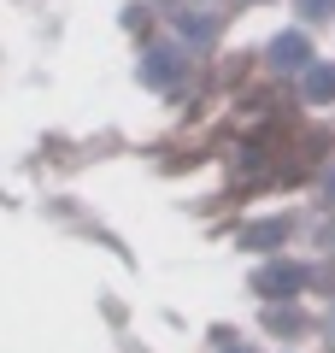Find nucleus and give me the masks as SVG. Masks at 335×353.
Segmentation results:
<instances>
[{
    "instance_id": "f03ea898",
    "label": "nucleus",
    "mask_w": 335,
    "mask_h": 353,
    "mask_svg": "<svg viewBox=\"0 0 335 353\" xmlns=\"http://www.w3.org/2000/svg\"><path fill=\"white\" fill-rule=\"evenodd\" d=\"M306 94H312V101H329V94H335V71H329V65H318V71L306 77Z\"/></svg>"
},
{
    "instance_id": "7ed1b4c3",
    "label": "nucleus",
    "mask_w": 335,
    "mask_h": 353,
    "mask_svg": "<svg viewBox=\"0 0 335 353\" xmlns=\"http://www.w3.org/2000/svg\"><path fill=\"white\" fill-rule=\"evenodd\" d=\"M259 289H300V271H265V277H259Z\"/></svg>"
},
{
    "instance_id": "f257e3e1",
    "label": "nucleus",
    "mask_w": 335,
    "mask_h": 353,
    "mask_svg": "<svg viewBox=\"0 0 335 353\" xmlns=\"http://www.w3.org/2000/svg\"><path fill=\"white\" fill-rule=\"evenodd\" d=\"M276 65H288V71H300L306 65V36H276Z\"/></svg>"
},
{
    "instance_id": "20e7f679",
    "label": "nucleus",
    "mask_w": 335,
    "mask_h": 353,
    "mask_svg": "<svg viewBox=\"0 0 335 353\" xmlns=\"http://www.w3.org/2000/svg\"><path fill=\"white\" fill-rule=\"evenodd\" d=\"M329 6H335V0H300V12H306V18H329Z\"/></svg>"
}]
</instances>
